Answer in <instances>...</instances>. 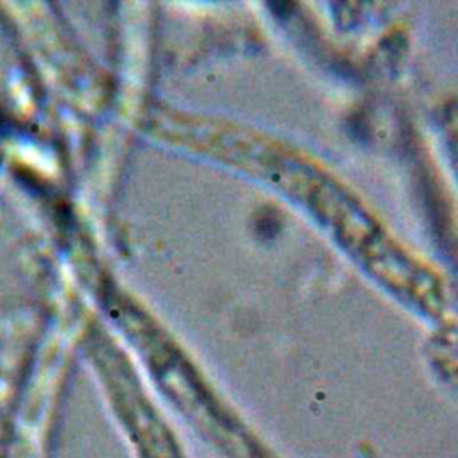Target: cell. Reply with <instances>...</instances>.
<instances>
[{"instance_id":"cell-1","label":"cell","mask_w":458,"mask_h":458,"mask_svg":"<svg viewBox=\"0 0 458 458\" xmlns=\"http://www.w3.org/2000/svg\"><path fill=\"white\" fill-rule=\"evenodd\" d=\"M220 132L218 145L231 165L261 175L295 199L367 274L399 299L426 311L440 310L444 295L438 279L403 250L345 186L279 141L238 127Z\"/></svg>"},{"instance_id":"cell-2","label":"cell","mask_w":458,"mask_h":458,"mask_svg":"<svg viewBox=\"0 0 458 458\" xmlns=\"http://www.w3.org/2000/svg\"><path fill=\"white\" fill-rule=\"evenodd\" d=\"M442 131L445 134V145L449 157L458 174V104L449 102L442 111Z\"/></svg>"}]
</instances>
